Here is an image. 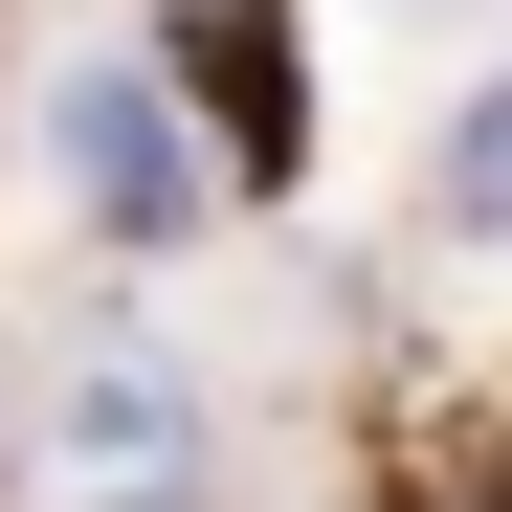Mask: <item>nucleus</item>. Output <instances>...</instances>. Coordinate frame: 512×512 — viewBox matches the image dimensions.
Returning a JSON list of instances; mask_svg holds the SVG:
<instances>
[{
	"label": "nucleus",
	"mask_w": 512,
	"mask_h": 512,
	"mask_svg": "<svg viewBox=\"0 0 512 512\" xmlns=\"http://www.w3.org/2000/svg\"><path fill=\"white\" fill-rule=\"evenodd\" d=\"M201 112H223V156H290V134H312V90H290V23H201Z\"/></svg>",
	"instance_id": "obj_3"
},
{
	"label": "nucleus",
	"mask_w": 512,
	"mask_h": 512,
	"mask_svg": "<svg viewBox=\"0 0 512 512\" xmlns=\"http://www.w3.org/2000/svg\"><path fill=\"white\" fill-rule=\"evenodd\" d=\"M446 223H490V245H512V90H468V112H446Z\"/></svg>",
	"instance_id": "obj_4"
},
{
	"label": "nucleus",
	"mask_w": 512,
	"mask_h": 512,
	"mask_svg": "<svg viewBox=\"0 0 512 512\" xmlns=\"http://www.w3.org/2000/svg\"><path fill=\"white\" fill-rule=\"evenodd\" d=\"M179 468H201V423H179V379H156V357L67 379V490H90V512H156Z\"/></svg>",
	"instance_id": "obj_1"
},
{
	"label": "nucleus",
	"mask_w": 512,
	"mask_h": 512,
	"mask_svg": "<svg viewBox=\"0 0 512 512\" xmlns=\"http://www.w3.org/2000/svg\"><path fill=\"white\" fill-rule=\"evenodd\" d=\"M67 179H90V223H134V245H156V201H179L156 90H112V67H90V90H67Z\"/></svg>",
	"instance_id": "obj_2"
}]
</instances>
